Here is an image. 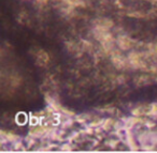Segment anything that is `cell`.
I'll use <instances>...</instances> for the list:
<instances>
[{
  "instance_id": "cell-1",
  "label": "cell",
  "mask_w": 157,
  "mask_h": 153,
  "mask_svg": "<svg viewBox=\"0 0 157 153\" xmlns=\"http://www.w3.org/2000/svg\"><path fill=\"white\" fill-rule=\"evenodd\" d=\"M37 60H38V63L41 65H45L48 63V60H50V58H48V54H46L44 50H40L39 53H38L37 55Z\"/></svg>"
},
{
  "instance_id": "cell-2",
  "label": "cell",
  "mask_w": 157,
  "mask_h": 153,
  "mask_svg": "<svg viewBox=\"0 0 157 153\" xmlns=\"http://www.w3.org/2000/svg\"><path fill=\"white\" fill-rule=\"evenodd\" d=\"M120 46H122V48H124V49H127V48H129L131 46L130 39L126 37V42H124V39H123V37L120 38Z\"/></svg>"
}]
</instances>
